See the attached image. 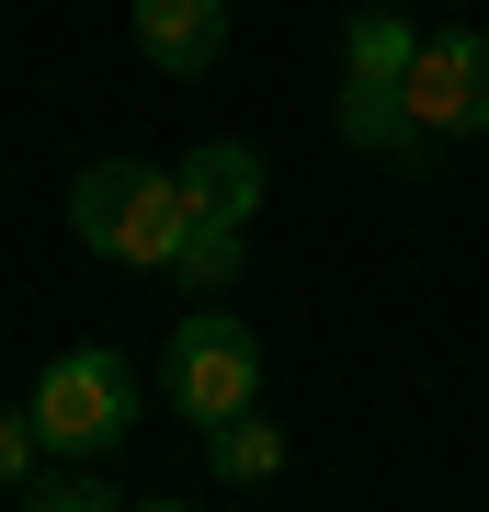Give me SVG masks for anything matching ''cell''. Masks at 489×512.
I'll use <instances>...</instances> for the list:
<instances>
[{"mask_svg":"<svg viewBox=\"0 0 489 512\" xmlns=\"http://www.w3.org/2000/svg\"><path fill=\"white\" fill-rule=\"evenodd\" d=\"M69 228H80V251H103V262H126V274H171V251H182V228H194V194H182V160H91L80 183H69Z\"/></svg>","mask_w":489,"mask_h":512,"instance_id":"obj_1","label":"cell"},{"mask_svg":"<svg viewBox=\"0 0 489 512\" xmlns=\"http://www.w3.org/2000/svg\"><path fill=\"white\" fill-rule=\"evenodd\" d=\"M35 433H46V456H114L137 433V365L103 342H69L35 376Z\"/></svg>","mask_w":489,"mask_h":512,"instance_id":"obj_2","label":"cell"},{"mask_svg":"<svg viewBox=\"0 0 489 512\" xmlns=\"http://www.w3.org/2000/svg\"><path fill=\"white\" fill-rule=\"evenodd\" d=\"M160 387L182 399V421L205 433V421H228V410H251V399H262V342L217 308V296H194V319H182V330H171V353H160Z\"/></svg>","mask_w":489,"mask_h":512,"instance_id":"obj_3","label":"cell"},{"mask_svg":"<svg viewBox=\"0 0 489 512\" xmlns=\"http://www.w3.org/2000/svg\"><path fill=\"white\" fill-rule=\"evenodd\" d=\"M399 103L421 148L489 137V35H421V57L399 69Z\"/></svg>","mask_w":489,"mask_h":512,"instance_id":"obj_4","label":"cell"},{"mask_svg":"<svg viewBox=\"0 0 489 512\" xmlns=\"http://www.w3.org/2000/svg\"><path fill=\"white\" fill-rule=\"evenodd\" d=\"M137 46H148V69L205 80L228 57V0H137Z\"/></svg>","mask_w":489,"mask_h":512,"instance_id":"obj_5","label":"cell"},{"mask_svg":"<svg viewBox=\"0 0 489 512\" xmlns=\"http://www.w3.org/2000/svg\"><path fill=\"white\" fill-rule=\"evenodd\" d=\"M182 194H194V217H239V228H251V205H262V148H239V137L182 148Z\"/></svg>","mask_w":489,"mask_h":512,"instance_id":"obj_6","label":"cell"},{"mask_svg":"<svg viewBox=\"0 0 489 512\" xmlns=\"http://www.w3.org/2000/svg\"><path fill=\"white\" fill-rule=\"evenodd\" d=\"M205 478H217V490H273V478H285V433H273L262 410L205 421Z\"/></svg>","mask_w":489,"mask_h":512,"instance_id":"obj_7","label":"cell"},{"mask_svg":"<svg viewBox=\"0 0 489 512\" xmlns=\"http://www.w3.org/2000/svg\"><path fill=\"white\" fill-rule=\"evenodd\" d=\"M330 126H342L353 148H376V160H421V137H410V103H399V80H342Z\"/></svg>","mask_w":489,"mask_h":512,"instance_id":"obj_8","label":"cell"},{"mask_svg":"<svg viewBox=\"0 0 489 512\" xmlns=\"http://www.w3.org/2000/svg\"><path fill=\"white\" fill-rule=\"evenodd\" d=\"M239 262H251V251H239V217H194L182 251H171V285H182V296H228Z\"/></svg>","mask_w":489,"mask_h":512,"instance_id":"obj_9","label":"cell"},{"mask_svg":"<svg viewBox=\"0 0 489 512\" xmlns=\"http://www.w3.org/2000/svg\"><path fill=\"white\" fill-rule=\"evenodd\" d=\"M410 57H421V35H410L399 12H353V35H342V80H399Z\"/></svg>","mask_w":489,"mask_h":512,"instance_id":"obj_10","label":"cell"},{"mask_svg":"<svg viewBox=\"0 0 489 512\" xmlns=\"http://www.w3.org/2000/svg\"><path fill=\"white\" fill-rule=\"evenodd\" d=\"M23 501H35V512H103V501H114V478L69 456V467H35V478H23Z\"/></svg>","mask_w":489,"mask_h":512,"instance_id":"obj_11","label":"cell"},{"mask_svg":"<svg viewBox=\"0 0 489 512\" xmlns=\"http://www.w3.org/2000/svg\"><path fill=\"white\" fill-rule=\"evenodd\" d=\"M35 456H46V433H35V410H0V501L35 478Z\"/></svg>","mask_w":489,"mask_h":512,"instance_id":"obj_12","label":"cell"}]
</instances>
